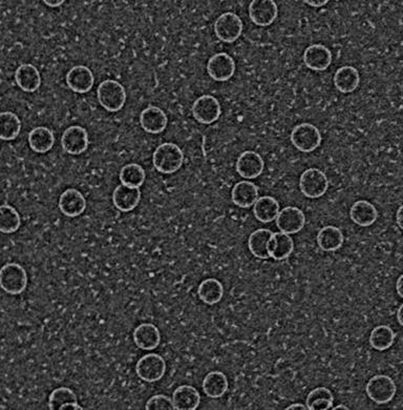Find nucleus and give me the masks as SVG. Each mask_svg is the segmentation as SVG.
<instances>
[{
  "instance_id": "obj_13",
  "label": "nucleus",
  "mask_w": 403,
  "mask_h": 410,
  "mask_svg": "<svg viewBox=\"0 0 403 410\" xmlns=\"http://www.w3.org/2000/svg\"><path fill=\"white\" fill-rule=\"evenodd\" d=\"M90 139L84 127L73 125L63 132L61 145L63 150L69 155H80L88 150Z\"/></svg>"
},
{
  "instance_id": "obj_41",
  "label": "nucleus",
  "mask_w": 403,
  "mask_h": 410,
  "mask_svg": "<svg viewBox=\"0 0 403 410\" xmlns=\"http://www.w3.org/2000/svg\"><path fill=\"white\" fill-rule=\"evenodd\" d=\"M287 410H308L307 405L302 403H294L286 408Z\"/></svg>"
},
{
  "instance_id": "obj_18",
  "label": "nucleus",
  "mask_w": 403,
  "mask_h": 410,
  "mask_svg": "<svg viewBox=\"0 0 403 410\" xmlns=\"http://www.w3.org/2000/svg\"><path fill=\"white\" fill-rule=\"evenodd\" d=\"M65 82L69 90L78 94H84L90 92L94 86V74L85 65H76L67 72Z\"/></svg>"
},
{
  "instance_id": "obj_38",
  "label": "nucleus",
  "mask_w": 403,
  "mask_h": 410,
  "mask_svg": "<svg viewBox=\"0 0 403 410\" xmlns=\"http://www.w3.org/2000/svg\"><path fill=\"white\" fill-rule=\"evenodd\" d=\"M69 403H78L77 395L69 387H58L54 389L49 397V408L60 410L63 406Z\"/></svg>"
},
{
  "instance_id": "obj_1",
  "label": "nucleus",
  "mask_w": 403,
  "mask_h": 410,
  "mask_svg": "<svg viewBox=\"0 0 403 410\" xmlns=\"http://www.w3.org/2000/svg\"><path fill=\"white\" fill-rule=\"evenodd\" d=\"M184 154L180 146L172 142L160 144L153 155L156 170L162 174H174L182 168Z\"/></svg>"
},
{
  "instance_id": "obj_32",
  "label": "nucleus",
  "mask_w": 403,
  "mask_h": 410,
  "mask_svg": "<svg viewBox=\"0 0 403 410\" xmlns=\"http://www.w3.org/2000/svg\"><path fill=\"white\" fill-rule=\"evenodd\" d=\"M197 296L205 304L215 305L221 302L224 296V286L221 281L215 278L202 281L197 287Z\"/></svg>"
},
{
  "instance_id": "obj_39",
  "label": "nucleus",
  "mask_w": 403,
  "mask_h": 410,
  "mask_svg": "<svg viewBox=\"0 0 403 410\" xmlns=\"http://www.w3.org/2000/svg\"><path fill=\"white\" fill-rule=\"evenodd\" d=\"M145 409L147 410H174V403L172 399L168 395H156L149 397L145 405Z\"/></svg>"
},
{
  "instance_id": "obj_34",
  "label": "nucleus",
  "mask_w": 403,
  "mask_h": 410,
  "mask_svg": "<svg viewBox=\"0 0 403 410\" xmlns=\"http://www.w3.org/2000/svg\"><path fill=\"white\" fill-rule=\"evenodd\" d=\"M22 131V121L12 112L0 114V137L5 141L16 139Z\"/></svg>"
},
{
  "instance_id": "obj_36",
  "label": "nucleus",
  "mask_w": 403,
  "mask_h": 410,
  "mask_svg": "<svg viewBox=\"0 0 403 410\" xmlns=\"http://www.w3.org/2000/svg\"><path fill=\"white\" fill-rule=\"evenodd\" d=\"M22 224L19 214L10 204H3L0 207V230L3 234H13Z\"/></svg>"
},
{
  "instance_id": "obj_9",
  "label": "nucleus",
  "mask_w": 403,
  "mask_h": 410,
  "mask_svg": "<svg viewBox=\"0 0 403 410\" xmlns=\"http://www.w3.org/2000/svg\"><path fill=\"white\" fill-rule=\"evenodd\" d=\"M193 117L202 125H211L220 118L222 114L221 104L213 95H203L193 102Z\"/></svg>"
},
{
  "instance_id": "obj_10",
  "label": "nucleus",
  "mask_w": 403,
  "mask_h": 410,
  "mask_svg": "<svg viewBox=\"0 0 403 410\" xmlns=\"http://www.w3.org/2000/svg\"><path fill=\"white\" fill-rule=\"evenodd\" d=\"M236 172L242 178L251 180L264 172L265 162L262 156L254 150H246L238 156L236 164Z\"/></svg>"
},
{
  "instance_id": "obj_21",
  "label": "nucleus",
  "mask_w": 403,
  "mask_h": 410,
  "mask_svg": "<svg viewBox=\"0 0 403 410\" xmlns=\"http://www.w3.org/2000/svg\"><path fill=\"white\" fill-rule=\"evenodd\" d=\"M258 187L251 181L242 180L234 185L231 191V200L236 207L249 209L258 199Z\"/></svg>"
},
{
  "instance_id": "obj_40",
  "label": "nucleus",
  "mask_w": 403,
  "mask_h": 410,
  "mask_svg": "<svg viewBox=\"0 0 403 410\" xmlns=\"http://www.w3.org/2000/svg\"><path fill=\"white\" fill-rule=\"evenodd\" d=\"M402 283H403V276H399L398 280L396 282V292L398 294V296L400 298L403 297V292H402Z\"/></svg>"
},
{
  "instance_id": "obj_43",
  "label": "nucleus",
  "mask_w": 403,
  "mask_h": 410,
  "mask_svg": "<svg viewBox=\"0 0 403 410\" xmlns=\"http://www.w3.org/2000/svg\"><path fill=\"white\" fill-rule=\"evenodd\" d=\"M396 222L397 226H399L400 230H402V205H400L398 209V212L396 214Z\"/></svg>"
},
{
  "instance_id": "obj_22",
  "label": "nucleus",
  "mask_w": 403,
  "mask_h": 410,
  "mask_svg": "<svg viewBox=\"0 0 403 410\" xmlns=\"http://www.w3.org/2000/svg\"><path fill=\"white\" fill-rule=\"evenodd\" d=\"M349 218L356 226L369 228L378 219V211L375 205L367 200L355 202L349 210Z\"/></svg>"
},
{
  "instance_id": "obj_24",
  "label": "nucleus",
  "mask_w": 403,
  "mask_h": 410,
  "mask_svg": "<svg viewBox=\"0 0 403 410\" xmlns=\"http://www.w3.org/2000/svg\"><path fill=\"white\" fill-rule=\"evenodd\" d=\"M268 253L270 258L281 261L291 255L294 251V241L290 235L285 232H273L268 242Z\"/></svg>"
},
{
  "instance_id": "obj_7",
  "label": "nucleus",
  "mask_w": 403,
  "mask_h": 410,
  "mask_svg": "<svg viewBox=\"0 0 403 410\" xmlns=\"http://www.w3.org/2000/svg\"><path fill=\"white\" fill-rule=\"evenodd\" d=\"M138 377L144 382H158L166 372V362L158 354H148L142 356L135 365Z\"/></svg>"
},
{
  "instance_id": "obj_14",
  "label": "nucleus",
  "mask_w": 403,
  "mask_h": 410,
  "mask_svg": "<svg viewBox=\"0 0 403 410\" xmlns=\"http://www.w3.org/2000/svg\"><path fill=\"white\" fill-rule=\"evenodd\" d=\"M277 226L281 232L287 235L297 234L305 228L306 216L302 210L296 207H287L279 211Z\"/></svg>"
},
{
  "instance_id": "obj_27",
  "label": "nucleus",
  "mask_w": 403,
  "mask_h": 410,
  "mask_svg": "<svg viewBox=\"0 0 403 410\" xmlns=\"http://www.w3.org/2000/svg\"><path fill=\"white\" fill-rule=\"evenodd\" d=\"M203 391L211 399H220L225 395L229 388L227 376L224 372L215 370L206 374L202 383Z\"/></svg>"
},
{
  "instance_id": "obj_33",
  "label": "nucleus",
  "mask_w": 403,
  "mask_h": 410,
  "mask_svg": "<svg viewBox=\"0 0 403 410\" xmlns=\"http://www.w3.org/2000/svg\"><path fill=\"white\" fill-rule=\"evenodd\" d=\"M334 395L327 387H316L310 391L306 400L309 410H328L333 407Z\"/></svg>"
},
{
  "instance_id": "obj_46",
  "label": "nucleus",
  "mask_w": 403,
  "mask_h": 410,
  "mask_svg": "<svg viewBox=\"0 0 403 410\" xmlns=\"http://www.w3.org/2000/svg\"><path fill=\"white\" fill-rule=\"evenodd\" d=\"M402 315L403 304H401L400 306H399L398 310H397V321H398L399 325H400V326H402L403 325Z\"/></svg>"
},
{
  "instance_id": "obj_31",
  "label": "nucleus",
  "mask_w": 403,
  "mask_h": 410,
  "mask_svg": "<svg viewBox=\"0 0 403 410\" xmlns=\"http://www.w3.org/2000/svg\"><path fill=\"white\" fill-rule=\"evenodd\" d=\"M254 214L262 223L274 221L279 214V201L271 196H263L254 203Z\"/></svg>"
},
{
  "instance_id": "obj_47",
  "label": "nucleus",
  "mask_w": 403,
  "mask_h": 410,
  "mask_svg": "<svg viewBox=\"0 0 403 410\" xmlns=\"http://www.w3.org/2000/svg\"><path fill=\"white\" fill-rule=\"evenodd\" d=\"M332 409L333 410H339V409H341V410H349V408L347 407V406L341 405V404H340V405L333 406Z\"/></svg>"
},
{
  "instance_id": "obj_29",
  "label": "nucleus",
  "mask_w": 403,
  "mask_h": 410,
  "mask_svg": "<svg viewBox=\"0 0 403 410\" xmlns=\"http://www.w3.org/2000/svg\"><path fill=\"white\" fill-rule=\"evenodd\" d=\"M30 148L38 154H44L52 150L55 144V135L52 129L45 127L33 129L28 133Z\"/></svg>"
},
{
  "instance_id": "obj_15",
  "label": "nucleus",
  "mask_w": 403,
  "mask_h": 410,
  "mask_svg": "<svg viewBox=\"0 0 403 410\" xmlns=\"http://www.w3.org/2000/svg\"><path fill=\"white\" fill-rule=\"evenodd\" d=\"M332 59L330 49L326 45L320 43L310 45L304 53V63L306 67L312 71H326L332 63Z\"/></svg>"
},
{
  "instance_id": "obj_19",
  "label": "nucleus",
  "mask_w": 403,
  "mask_h": 410,
  "mask_svg": "<svg viewBox=\"0 0 403 410\" xmlns=\"http://www.w3.org/2000/svg\"><path fill=\"white\" fill-rule=\"evenodd\" d=\"M141 191L139 187H131L120 184L113 193V202L116 209L122 213H129L139 205L141 201Z\"/></svg>"
},
{
  "instance_id": "obj_35",
  "label": "nucleus",
  "mask_w": 403,
  "mask_h": 410,
  "mask_svg": "<svg viewBox=\"0 0 403 410\" xmlns=\"http://www.w3.org/2000/svg\"><path fill=\"white\" fill-rule=\"evenodd\" d=\"M370 344L374 349L384 352L392 347L395 342V333L388 325L376 326L370 333Z\"/></svg>"
},
{
  "instance_id": "obj_4",
  "label": "nucleus",
  "mask_w": 403,
  "mask_h": 410,
  "mask_svg": "<svg viewBox=\"0 0 403 410\" xmlns=\"http://www.w3.org/2000/svg\"><path fill=\"white\" fill-rule=\"evenodd\" d=\"M365 393L374 403L384 405L390 403L394 399L397 386L390 377L386 374H376L368 381Z\"/></svg>"
},
{
  "instance_id": "obj_44",
  "label": "nucleus",
  "mask_w": 403,
  "mask_h": 410,
  "mask_svg": "<svg viewBox=\"0 0 403 410\" xmlns=\"http://www.w3.org/2000/svg\"><path fill=\"white\" fill-rule=\"evenodd\" d=\"M67 409H73V410H82L83 408L79 405L78 403H69L67 404V405L63 406L60 410H67Z\"/></svg>"
},
{
  "instance_id": "obj_8",
  "label": "nucleus",
  "mask_w": 403,
  "mask_h": 410,
  "mask_svg": "<svg viewBox=\"0 0 403 410\" xmlns=\"http://www.w3.org/2000/svg\"><path fill=\"white\" fill-rule=\"evenodd\" d=\"M244 24L240 16L233 12H226L217 18L215 22V33L220 40L232 43L240 38Z\"/></svg>"
},
{
  "instance_id": "obj_11",
  "label": "nucleus",
  "mask_w": 403,
  "mask_h": 410,
  "mask_svg": "<svg viewBox=\"0 0 403 410\" xmlns=\"http://www.w3.org/2000/svg\"><path fill=\"white\" fill-rule=\"evenodd\" d=\"M236 61L227 53H217L209 58L207 73L215 81L224 82L231 79L236 73Z\"/></svg>"
},
{
  "instance_id": "obj_37",
  "label": "nucleus",
  "mask_w": 403,
  "mask_h": 410,
  "mask_svg": "<svg viewBox=\"0 0 403 410\" xmlns=\"http://www.w3.org/2000/svg\"><path fill=\"white\" fill-rule=\"evenodd\" d=\"M121 184L131 187H140L146 179L145 171L138 164H129L120 171Z\"/></svg>"
},
{
  "instance_id": "obj_16",
  "label": "nucleus",
  "mask_w": 403,
  "mask_h": 410,
  "mask_svg": "<svg viewBox=\"0 0 403 410\" xmlns=\"http://www.w3.org/2000/svg\"><path fill=\"white\" fill-rule=\"evenodd\" d=\"M58 207L63 215L76 218L85 211L86 199L78 189H67L59 197Z\"/></svg>"
},
{
  "instance_id": "obj_28",
  "label": "nucleus",
  "mask_w": 403,
  "mask_h": 410,
  "mask_svg": "<svg viewBox=\"0 0 403 410\" xmlns=\"http://www.w3.org/2000/svg\"><path fill=\"white\" fill-rule=\"evenodd\" d=\"M316 242L322 251H336L343 247L345 236L340 228L336 226H324L318 232Z\"/></svg>"
},
{
  "instance_id": "obj_3",
  "label": "nucleus",
  "mask_w": 403,
  "mask_h": 410,
  "mask_svg": "<svg viewBox=\"0 0 403 410\" xmlns=\"http://www.w3.org/2000/svg\"><path fill=\"white\" fill-rule=\"evenodd\" d=\"M0 286L7 294H22L28 286V274L18 263H7L0 271Z\"/></svg>"
},
{
  "instance_id": "obj_26",
  "label": "nucleus",
  "mask_w": 403,
  "mask_h": 410,
  "mask_svg": "<svg viewBox=\"0 0 403 410\" xmlns=\"http://www.w3.org/2000/svg\"><path fill=\"white\" fill-rule=\"evenodd\" d=\"M15 81L24 92H36L41 86L40 72L35 65L24 63L16 70Z\"/></svg>"
},
{
  "instance_id": "obj_45",
  "label": "nucleus",
  "mask_w": 403,
  "mask_h": 410,
  "mask_svg": "<svg viewBox=\"0 0 403 410\" xmlns=\"http://www.w3.org/2000/svg\"><path fill=\"white\" fill-rule=\"evenodd\" d=\"M305 3H307V5L311 6V7L313 8H320V7H324V6H326L327 3H328V1H327V0H324V1H305Z\"/></svg>"
},
{
  "instance_id": "obj_12",
  "label": "nucleus",
  "mask_w": 403,
  "mask_h": 410,
  "mask_svg": "<svg viewBox=\"0 0 403 410\" xmlns=\"http://www.w3.org/2000/svg\"><path fill=\"white\" fill-rule=\"evenodd\" d=\"M279 8L273 0H254L249 5V17L258 26H268L275 22Z\"/></svg>"
},
{
  "instance_id": "obj_17",
  "label": "nucleus",
  "mask_w": 403,
  "mask_h": 410,
  "mask_svg": "<svg viewBox=\"0 0 403 410\" xmlns=\"http://www.w3.org/2000/svg\"><path fill=\"white\" fill-rule=\"evenodd\" d=\"M140 125L146 133L156 135L165 131L168 125V117L162 109L150 106L144 109L140 114Z\"/></svg>"
},
{
  "instance_id": "obj_20",
  "label": "nucleus",
  "mask_w": 403,
  "mask_h": 410,
  "mask_svg": "<svg viewBox=\"0 0 403 410\" xmlns=\"http://www.w3.org/2000/svg\"><path fill=\"white\" fill-rule=\"evenodd\" d=\"M133 341L142 350H154L161 343V333L153 323H142L133 331Z\"/></svg>"
},
{
  "instance_id": "obj_6",
  "label": "nucleus",
  "mask_w": 403,
  "mask_h": 410,
  "mask_svg": "<svg viewBox=\"0 0 403 410\" xmlns=\"http://www.w3.org/2000/svg\"><path fill=\"white\" fill-rule=\"evenodd\" d=\"M299 189L309 199H318L328 191V177L320 168H308L300 176Z\"/></svg>"
},
{
  "instance_id": "obj_30",
  "label": "nucleus",
  "mask_w": 403,
  "mask_h": 410,
  "mask_svg": "<svg viewBox=\"0 0 403 410\" xmlns=\"http://www.w3.org/2000/svg\"><path fill=\"white\" fill-rule=\"evenodd\" d=\"M273 232L268 228H258L249 236V251L256 258L267 260L270 258L268 253V242Z\"/></svg>"
},
{
  "instance_id": "obj_25",
  "label": "nucleus",
  "mask_w": 403,
  "mask_h": 410,
  "mask_svg": "<svg viewBox=\"0 0 403 410\" xmlns=\"http://www.w3.org/2000/svg\"><path fill=\"white\" fill-rule=\"evenodd\" d=\"M335 88L343 94L354 92L361 84V75L356 68L345 65L339 68L333 78Z\"/></svg>"
},
{
  "instance_id": "obj_2",
  "label": "nucleus",
  "mask_w": 403,
  "mask_h": 410,
  "mask_svg": "<svg viewBox=\"0 0 403 410\" xmlns=\"http://www.w3.org/2000/svg\"><path fill=\"white\" fill-rule=\"evenodd\" d=\"M99 104L108 112L116 113L122 110L126 102V90L124 86L114 79H106L97 88Z\"/></svg>"
},
{
  "instance_id": "obj_23",
  "label": "nucleus",
  "mask_w": 403,
  "mask_h": 410,
  "mask_svg": "<svg viewBox=\"0 0 403 410\" xmlns=\"http://www.w3.org/2000/svg\"><path fill=\"white\" fill-rule=\"evenodd\" d=\"M172 403L176 410H195L201 404V395L191 385H181L172 393Z\"/></svg>"
},
{
  "instance_id": "obj_5",
  "label": "nucleus",
  "mask_w": 403,
  "mask_h": 410,
  "mask_svg": "<svg viewBox=\"0 0 403 410\" xmlns=\"http://www.w3.org/2000/svg\"><path fill=\"white\" fill-rule=\"evenodd\" d=\"M322 134L315 125L311 123H302L292 129L290 140L294 148L299 152H311L322 143Z\"/></svg>"
},
{
  "instance_id": "obj_42",
  "label": "nucleus",
  "mask_w": 403,
  "mask_h": 410,
  "mask_svg": "<svg viewBox=\"0 0 403 410\" xmlns=\"http://www.w3.org/2000/svg\"><path fill=\"white\" fill-rule=\"evenodd\" d=\"M43 3H44L45 5L49 6V7L57 8L60 7L61 5H63V3H65V0H56V1H49V0H44Z\"/></svg>"
}]
</instances>
